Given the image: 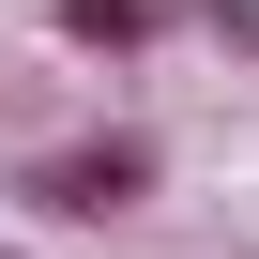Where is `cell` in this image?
Listing matches in <instances>:
<instances>
[{
	"instance_id": "2",
	"label": "cell",
	"mask_w": 259,
	"mask_h": 259,
	"mask_svg": "<svg viewBox=\"0 0 259 259\" xmlns=\"http://www.w3.org/2000/svg\"><path fill=\"white\" fill-rule=\"evenodd\" d=\"M168 16H183V0H46V31H61L76 61H153Z\"/></svg>"
},
{
	"instance_id": "3",
	"label": "cell",
	"mask_w": 259,
	"mask_h": 259,
	"mask_svg": "<svg viewBox=\"0 0 259 259\" xmlns=\"http://www.w3.org/2000/svg\"><path fill=\"white\" fill-rule=\"evenodd\" d=\"M183 16H213V31H229V46L259 61V0H183Z\"/></svg>"
},
{
	"instance_id": "1",
	"label": "cell",
	"mask_w": 259,
	"mask_h": 259,
	"mask_svg": "<svg viewBox=\"0 0 259 259\" xmlns=\"http://www.w3.org/2000/svg\"><path fill=\"white\" fill-rule=\"evenodd\" d=\"M153 183H168L153 122H92V138H46V153L16 168V198H31L46 229H122V213H153Z\"/></svg>"
},
{
	"instance_id": "4",
	"label": "cell",
	"mask_w": 259,
	"mask_h": 259,
	"mask_svg": "<svg viewBox=\"0 0 259 259\" xmlns=\"http://www.w3.org/2000/svg\"><path fill=\"white\" fill-rule=\"evenodd\" d=\"M0 259H31V244H0Z\"/></svg>"
}]
</instances>
